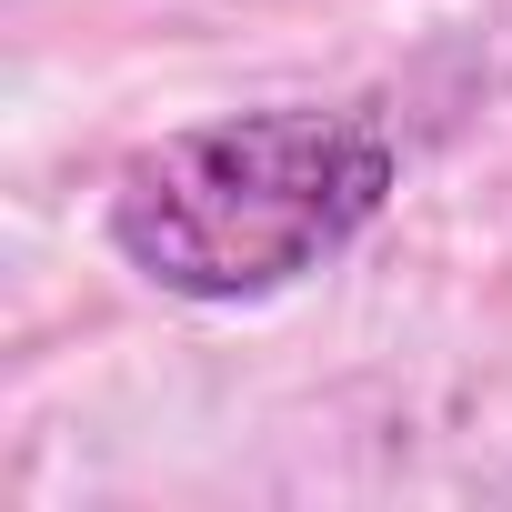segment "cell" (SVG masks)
Returning <instances> with one entry per match:
<instances>
[{"instance_id":"obj_1","label":"cell","mask_w":512,"mask_h":512,"mask_svg":"<svg viewBox=\"0 0 512 512\" xmlns=\"http://www.w3.org/2000/svg\"><path fill=\"white\" fill-rule=\"evenodd\" d=\"M402 191V141L362 101H272L151 141L101 211V241L121 262L201 312L272 302L382 221Z\"/></svg>"}]
</instances>
